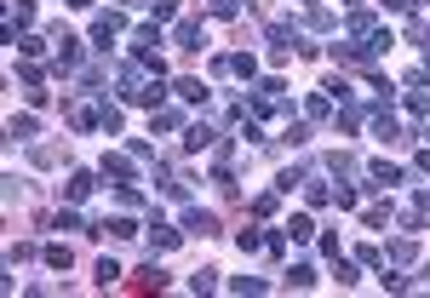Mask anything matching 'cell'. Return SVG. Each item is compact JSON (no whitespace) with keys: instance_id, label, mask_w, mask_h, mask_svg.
<instances>
[{"instance_id":"obj_1","label":"cell","mask_w":430,"mask_h":298,"mask_svg":"<svg viewBox=\"0 0 430 298\" xmlns=\"http://www.w3.org/2000/svg\"><path fill=\"white\" fill-rule=\"evenodd\" d=\"M184 230H190V235H201V241H207V235H224V224L212 218V212H201V206H190V212H184Z\"/></svg>"},{"instance_id":"obj_2","label":"cell","mask_w":430,"mask_h":298,"mask_svg":"<svg viewBox=\"0 0 430 298\" xmlns=\"http://www.w3.org/2000/svg\"><path fill=\"white\" fill-rule=\"evenodd\" d=\"M172 40H178V52H201V46H207V35H201V23H195V18H178Z\"/></svg>"},{"instance_id":"obj_3","label":"cell","mask_w":430,"mask_h":298,"mask_svg":"<svg viewBox=\"0 0 430 298\" xmlns=\"http://www.w3.org/2000/svg\"><path fill=\"white\" fill-rule=\"evenodd\" d=\"M58 69H63V75H75V69H80V40H75V35H63V29H58Z\"/></svg>"},{"instance_id":"obj_4","label":"cell","mask_w":430,"mask_h":298,"mask_svg":"<svg viewBox=\"0 0 430 298\" xmlns=\"http://www.w3.org/2000/svg\"><path fill=\"white\" fill-rule=\"evenodd\" d=\"M121 29H126V18H121V12H104V18L92 23V40H98V46H109V40H115Z\"/></svg>"},{"instance_id":"obj_5","label":"cell","mask_w":430,"mask_h":298,"mask_svg":"<svg viewBox=\"0 0 430 298\" xmlns=\"http://www.w3.org/2000/svg\"><path fill=\"white\" fill-rule=\"evenodd\" d=\"M350 35H356V40H373V35H379V18H373L367 6H350Z\"/></svg>"},{"instance_id":"obj_6","label":"cell","mask_w":430,"mask_h":298,"mask_svg":"<svg viewBox=\"0 0 430 298\" xmlns=\"http://www.w3.org/2000/svg\"><path fill=\"white\" fill-rule=\"evenodd\" d=\"M98 235H109V241H133V235H138V224L121 212V218H104V224H98Z\"/></svg>"},{"instance_id":"obj_7","label":"cell","mask_w":430,"mask_h":298,"mask_svg":"<svg viewBox=\"0 0 430 298\" xmlns=\"http://www.w3.org/2000/svg\"><path fill=\"white\" fill-rule=\"evenodd\" d=\"M92 173H69V184H63V201H86V195H92Z\"/></svg>"},{"instance_id":"obj_8","label":"cell","mask_w":430,"mask_h":298,"mask_svg":"<svg viewBox=\"0 0 430 298\" xmlns=\"http://www.w3.org/2000/svg\"><path fill=\"white\" fill-rule=\"evenodd\" d=\"M207 144H219V132H212L207 120H195L190 132H184V149H207Z\"/></svg>"},{"instance_id":"obj_9","label":"cell","mask_w":430,"mask_h":298,"mask_svg":"<svg viewBox=\"0 0 430 298\" xmlns=\"http://www.w3.org/2000/svg\"><path fill=\"white\" fill-rule=\"evenodd\" d=\"M104 178L126 184V178H133V161H126V155H104Z\"/></svg>"},{"instance_id":"obj_10","label":"cell","mask_w":430,"mask_h":298,"mask_svg":"<svg viewBox=\"0 0 430 298\" xmlns=\"http://www.w3.org/2000/svg\"><path fill=\"white\" fill-rule=\"evenodd\" d=\"M178 235H184V230H172V224L155 218V252H172V247H178Z\"/></svg>"},{"instance_id":"obj_11","label":"cell","mask_w":430,"mask_h":298,"mask_svg":"<svg viewBox=\"0 0 430 298\" xmlns=\"http://www.w3.org/2000/svg\"><path fill=\"white\" fill-rule=\"evenodd\" d=\"M373 132H379L384 144H396V138H402V126H396L391 115H384V109H379V115H373Z\"/></svg>"},{"instance_id":"obj_12","label":"cell","mask_w":430,"mask_h":298,"mask_svg":"<svg viewBox=\"0 0 430 298\" xmlns=\"http://www.w3.org/2000/svg\"><path fill=\"white\" fill-rule=\"evenodd\" d=\"M161 281H166V275H161V264L149 259V264L138 270V281H133V287H138V292H149V287H161Z\"/></svg>"},{"instance_id":"obj_13","label":"cell","mask_w":430,"mask_h":298,"mask_svg":"<svg viewBox=\"0 0 430 298\" xmlns=\"http://www.w3.org/2000/svg\"><path fill=\"white\" fill-rule=\"evenodd\" d=\"M391 259H396V264H413V259H419V241H413V235H402V241L391 247Z\"/></svg>"},{"instance_id":"obj_14","label":"cell","mask_w":430,"mask_h":298,"mask_svg":"<svg viewBox=\"0 0 430 298\" xmlns=\"http://www.w3.org/2000/svg\"><path fill=\"white\" fill-rule=\"evenodd\" d=\"M178 98H184V104H207V87H201V80H190V75H184V80H178Z\"/></svg>"},{"instance_id":"obj_15","label":"cell","mask_w":430,"mask_h":298,"mask_svg":"<svg viewBox=\"0 0 430 298\" xmlns=\"http://www.w3.org/2000/svg\"><path fill=\"white\" fill-rule=\"evenodd\" d=\"M47 264H52V270H69V264H75V252L58 241V247H47Z\"/></svg>"},{"instance_id":"obj_16","label":"cell","mask_w":430,"mask_h":298,"mask_svg":"<svg viewBox=\"0 0 430 298\" xmlns=\"http://www.w3.org/2000/svg\"><path fill=\"white\" fill-rule=\"evenodd\" d=\"M18 52L23 58H40V52H47V40H40V35H18Z\"/></svg>"},{"instance_id":"obj_17","label":"cell","mask_w":430,"mask_h":298,"mask_svg":"<svg viewBox=\"0 0 430 298\" xmlns=\"http://www.w3.org/2000/svg\"><path fill=\"white\" fill-rule=\"evenodd\" d=\"M6 132H12V138H35V115H12Z\"/></svg>"},{"instance_id":"obj_18","label":"cell","mask_w":430,"mask_h":298,"mask_svg":"<svg viewBox=\"0 0 430 298\" xmlns=\"http://www.w3.org/2000/svg\"><path fill=\"white\" fill-rule=\"evenodd\" d=\"M58 161H63L58 144H40V149H35V166H58Z\"/></svg>"},{"instance_id":"obj_19","label":"cell","mask_w":430,"mask_h":298,"mask_svg":"<svg viewBox=\"0 0 430 298\" xmlns=\"http://www.w3.org/2000/svg\"><path fill=\"white\" fill-rule=\"evenodd\" d=\"M310 281H316L310 264H293V270H287V287H310Z\"/></svg>"},{"instance_id":"obj_20","label":"cell","mask_w":430,"mask_h":298,"mask_svg":"<svg viewBox=\"0 0 430 298\" xmlns=\"http://www.w3.org/2000/svg\"><path fill=\"white\" fill-rule=\"evenodd\" d=\"M35 23V6H29V0H18V6H12V29H29Z\"/></svg>"},{"instance_id":"obj_21","label":"cell","mask_w":430,"mask_h":298,"mask_svg":"<svg viewBox=\"0 0 430 298\" xmlns=\"http://www.w3.org/2000/svg\"><path fill=\"white\" fill-rule=\"evenodd\" d=\"M264 252H270V259H281V252H287V230H270V235H264Z\"/></svg>"},{"instance_id":"obj_22","label":"cell","mask_w":430,"mask_h":298,"mask_svg":"<svg viewBox=\"0 0 430 298\" xmlns=\"http://www.w3.org/2000/svg\"><path fill=\"white\" fill-rule=\"evenodd\" d=\"M327 166H333V173H338V178H356V173H362V166H356V161H350V155H333V161H327Z\"/></svg>"},{"instance_id":"obj_23","label":"cell","mask_w":430,"mask_h":298,"mask_svg":"<svg viewBox=\"0 0 430 298\" xmlns=\"http://www.w3.org/2000/svg\"><path fill=\"white\" fill-rule=\"evenodd\" d=\"M115 281H121V264L104 259V264H98V287H115Z\"/></svg>"},{"instance_id":"obj_24","label":"cell","mask_w":430,"mask_h":298,"mask_svg":"<svg viewBox=\"0 0 430 298\" xmlns=\"http://www.w3.org/2000/svg\"><path fill=\"white\" fill-rule=\"evenodd\" d=\"M287 235H293V241H310V235H316V224H310V218H293V224H287Z\"/></svg>"},{"instance_id":"obj_25","label":"cell","mask_w":430,"mask_h":298,"mask_svg":"<svg viewBox=\"0 0 430 298\" xmlns=\"http://www.w3.org/2000/svg\"><path fill=\"white\" fill-rule=\"evenodd\" d=\"M230 75H247V80H252V75H258V63L241 52V58H230Z\"/></svg>"},{"instance_id":"obj_26","label":"cell","mask_w":430,"mask_h":298,"mask_svg":"<svg viewBox=\"0 0 430 298\" xmlns=\"http://www.w3.org/2000/svg\"><path fill=\"white\" fill-rule=\"evenodd\" d=\"M305 109H310V115H316V120H321V115H333V98H327V92H316V98H310V104H305Z\"/></svg>"},{"instance_id":"obj_27","label":"cell","mask_w":430,"mask_h":298,"mask_svg":"<svg viewBox=\"0 0 430 298\" xmlns=\"http://www.w3.org/2000/svg\"><path fill=\"white\" fill-rule=\"evenodd\" d=\"M362 218H367V230H384V218H391V206H367Z\"/></svg>"},{"instance_id":"obj_28","label":"cell","mask_w":430,"mask_h":298,"mask_svg":"<svg viewBox=\"0 0 430 298\" xmlns=\"http://www.w3.org/2000/svg\"><path fill=\"white\" fill-rule=\"evenodd\" d=\"M235 241H241V252H258V247H264V235H258V230H241Z\"/></svg>"},{"instance_id":"obj_29","label":"cell","mask_w":430,"mask_h":298,"mask_svg":"<svg viewBox=\"0 0 430 298\" xmlns=\"http://www.w3.org/2000/svg\"><path fill=\"white\" fill-rule=\"evenodd\" d=\"M212 281H219V270H195V275H190V287H195V292H207Z\"/></svg>"},{"instance_id":"obj_30","label":"cell","mask_w":430,"mask_h":298,"mask_svg":"<svg viewBox=\"0 0 430 298\" xmlns=\"http://www.w3.org/2000/svg\"><path fill=\"white\" fill-rule=\"evenodd\" d=\"M230 292H264V281H252V275H235V281H230Z\"/></svg>"},{"instance_id":"obj_31","label":"cell","mask_w":430,"mask_h":298,"mask_svg":"<svg viewBox=\"0 0 430 298\" xmlns=\"http://www.w3.org/2000/svg\"><path fill=\"white\" fill-rule=\"evenodd\" d=\"M310 29H333V12L327 6H310Z\"/></svg>"},{"instance_id":"obj_32","label":"cell","mask_w":430,"mask_h":298,"mask_svg":"<svg viewBox=\"0 0 430 298\" xmlns=\"http://www.w3.org/2000/svg\"><path fill=\"white\" fill-rule=\"evenodd\" d=\"M155 6V18H178V0H149Z\"/></svg>"},{"instance_id":"obj_33","label":"cell","mask_w":430,"mask_h":298,"mask_svg":"<svg viewBox=\"0 0 430 298\" xmlns=\"http://www.w3.org/2000/svg\"><path fill=\"white\" fill-rule=\"evenodd\" d=\"M212 12H219V18H235V12H241V0H212Z\"/></svg>"},{"instance_id":"obj_34","label":"cell","mask_w":430,"mask_h":298,"mask_svg":"<svg viewBox=\"0 0 430 298\" xmlns=\"http://www.w3.org/2000/svg\"><path fill=\"white\" fill-rule=\"evenodd\" d=\"M413 206H424V212H430V190H419V201H413Z\"/></svg>"},{"instance_id":"obj_35","label":"cell","mask_w":430,"mask_h":298,"mask_svg":"<svg viewBox=\"0 0 430 298\" xmlns=\"http://www.w3.org/2000/svg\"><path fill=\"white\" fill-rule=\"evenodd\" d=\"M419 173H430V149H424V155H419Z\"/></svg>"},{"instance_id":"obj_36","label":"cell","mask_w":430,"mask_h":298,"mask_svg":"<svg viewBox=\"0 0 430 298\" xmlns=\"http://www.w3.org/2000/svg\"><path fill=\"white\" fill-rule=\"evenodd\" d=\"M69 6H92V0H69Z\"/></svg>"},{"instance_id":"obj_37","label":"cell","mask_w":430,"mask_h":298,"mask_svg":"<svg viewBox=\"0 0 430 298\" xmlns=\"http://www.w3.org/2000/svg\"><path fill=\"white\" fill-rule=\"evenodd\" d=\"M424 138H430V132H424Z\"/></svg>"}]
</instances>
